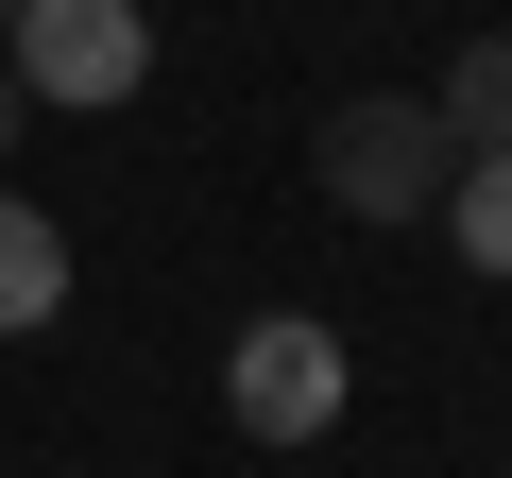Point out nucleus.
<instances>
[{"label": "nucleus", "instance_id": "f257e3e1", "mask_svg": "<svg viewBox=\"0 0 512 478\" xmlns=\"http://www.w3.org/2000/svg\"><path fill=\"white\" fill-rule=\"evenodd\" d=\"M342 393H359V359H342L325 308H256V325L222 342V410H239V444H325Z\"/></svg>", "mask_w": 512, "mask_h": 478}, {"label": "nucleus", "instance_id": "f03ea898", "mask_svg": "<svg viewBox=\"0 0 512 478\" xmlns=\"http://www.w3.org/2000/svg\"><path fill=\"white\" fill-rule=\"evenodd\" d=\"M308 171H325V205L342 222H427L444 205V120L427 103H393V86H359V103H325V137H308Z\"/></svg>", "mask_w": 512, "mask_h": 478}, {"label": "nucleus", "instance_id": "39448f33", "mask_svg": "<svg viewBox=\"0 0 512 478\" xmlns=\"http://www.w3.org/2000/svg\"><path fill=\"white\" fill-rule=\"evenodd\" d=\"M427 120H444V154H512V35H461L444 86H427Z\"/></svg>", "mask_w": 512, "mask_h": 478}, {"label": "nucleus", "instance_id": "20e7f679", "mask_svg": "<svg viewBox=\"0 0 512 478\" xmlns=\"http://www.w3.org/2000/svg\"><path fill=\"white\" fill-rule=\"evenodd\" d=\"M52 308H69V222H52L35 188H0V342L52 325Z\"/></svg>", "mask_w": 512, "mask_h": 478}, {"label": "nucleus", "instance_id": "7ed1b4c3", "mask_svg": "<svg viewBox=\"0 0 512 478\" xmlns=\"http://www.w3.org/2000/svg\"><path fill=\"white\" fill-rule=\"evenodd\" d=\"M0 69L35 103H137L154 86V18L137 0H18V18H0Z\"/></svg>", "mask_w": 512, "mask_h": 478}, {"label": "nucleus", "instance_id": "6e6552de", "mask_svg": "<svg viewBox=\"0 0 512 478\" xmlns=\"http://www.w3.org/2000/svg\"><path fill=\"white\" fill-rule=\"evenodd\" d=\"M0 18H18V0H0Z\"/></svg>", "mask_w": 512, "mask_h": 478}, {"label": "nucleus", "instance_id": "0eeeda50", "mask_svg": "<svg viewBox=\"0 0 512 478\" xmlns=\"http://www.w3.org/2000/svg\"><path fill=\"white\" fill-rule=\"evenodd\" d=\"M18 120H35V86H18V69H0V154H18Z\"/></svg>", "mask_w": 512, "mask_h": 478}, {"label": "nucleus", "instance_id": "423d86ee", "mask_svg": "<svg viewBox=\"0 0 512 478\" xmlns=\"http://www.w3.org/2000/svg\"><path fill=\"white\" fill-rule=\"evenodd\" d=\"M427 222H444V257H461V274H495V291H512V154H461Z\"/></svg>", "mask_w": 512, "mask_h": 478}]
</instances>
